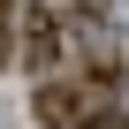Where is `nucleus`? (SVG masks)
<instances>
[{"label": "nucleus", "mask_w": 129, "mask_h": 129, "mask_svg": "<svg viewBox=\"0 0 129 129\" xmlns=\"http://www.w3.org/2000/svg\"><path fill=\"white\" fill-rule=\"evenodd\" d=\"M84 99H91L84 84H46V91H38V121H46V129H76V121H84Z\"/></svg>", "instance_id": "1"}, {"label": "nucleus", "mask_w": 129, "mask_h": 129, "mask_svg": "<svg viewBox=\"0 0 129 129\" xmlns=\"http://www.w3.org/2000/svg\"><path fill=\"white\" fill-rule=\"evenodd\" d=\"M53 46H61V30H53V23L38 15V23H30V61H38V69H46V61H53Z\"/></svg>", "instance_id": "2"}, {"label": "nucleus", "mask_w": 129, "mask_h": 129, "mask_svg": "<svg viewBox=\"0 0 129 129\" xmlns=\"http://www.w3.org/2000/svg\"><path fill=\"white\" fill-rule=\"evenodd\" d=\"M76 129H129V121H121V114H84Z\"/></svg>", "instance_id": "3"}, {"label": "nucleus", "mask_w": 129, "mask_h": 129, "mask_svg": "<svg viewBox=\"0 0 129 129\" xmlns=\"http://www.w3.org/2000/svg\"><path fill=\"white\" fill-rule=\"evenodd\" d=\"M0 15H8V0H0Z\"/></svg>", "instance_id": "4"}]
</instances>
